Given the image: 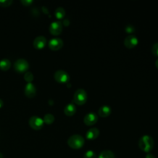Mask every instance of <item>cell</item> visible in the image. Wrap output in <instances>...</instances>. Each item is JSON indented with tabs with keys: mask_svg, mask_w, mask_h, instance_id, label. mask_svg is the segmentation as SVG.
Masks as SVG:
<instances>
[{
	"mask_svg": "<svg viewBox=\"0 0 158 158\" xmlns=\"http://www.w3.org/2000/svg\"><path fill=\"white\" fill-rule=\"evenodd\" d=\"M28 123L30 127L36 130L41 129L44 125L43 120L41 118L37 116H33L30 117Z\"/></svg>",
	"mask_w": 158,
	"mask_h": 158,
	"instance_id": "8992f818",
	"label": "cell"
},
{
	"mask_svg": "<svg viewBox=\"0 0 158 158\" xmlns=\"http://www.w3.org/2000/svg\"><path fill=\"white\" fill-rule=\"evenodd\" d=\"M25 94L29 98H33L36 94V88L32 83H28L25 87Z\"/></svg>",
	"mask_w": 158,
	"mask_h": 158,
	"instance_id": "7c38bea8",
	"label": "cell"
},
{
	"mask_svg": "<svg viewBox=\"0 0 158 158\" xmlns=\"http://www.w3.org/2000/svg\"><path fill=\"white\" fill-rule=\"evenodd\" d=\"M154 144L153 138L148 135L142 136L138 141L139 148L145 152H149L152 149Z\"/></svg>",
	"mask_w": 158,
	"mask_h": 158,
	"instance_id": "6da1fadb",
	"label": "cell"
},
{
	"mask_svg": "<svg viewBox=\"0 0 158 158\" xmlns=\"http://www.w3.org/2000/svg\"><path fill=\"white\" fill-rule=\"evenodd\" d=\"M125 31H127V33H133L135 31V28L133 27V26L132 25H127L125 28Z\"/></svg>",
	"mask_w": 158,
	"mask_h": 158,
	"instance_id": "cb8c5ba5",
	"label": "cell"
},
{
	"mask_svg": "<svg viewBox=\"0 0 158 158\" xmlns=\"http://www.w3.org/2000/svg\"><path fill=\"white\" fill-rule=\"evenodd\" d=\"M151 51L152 54L158 57V42L154 43L151 48Z\"/></svg>",
	"mask_w": 158,
	"mask_h": 158,
	"instance_id": "7402d4cb",
	"label": "cell"
},
{
	"mask_svg": "<svg viewBox=\"0 0 158 158\" xmlns=\"http://www.w3.org/2000/svg\"><path fill=\"white\" fill-rule=\"evenodd\" d=\"M50 33L55 36L59 35L62 31V24L59 21H55L52 22L49 27Z\"/></svg>",
	"mask_w": 158,
	"mask_h": 158,
	"instance_id": "ba28073f",
	"label": "cell"
},
{
	"mask_svg": "<svg viewBox=\"0 0 158 158\" xmlns=\"http://www.w3.org/2000/svg\"><path fill=\"white\" fill-rule=\"evenodd\" d=\"M0 158H3V155L2 153L0 152Z\"/></svg>",
	"mask_w": 158,
	"mask_h": 158,
	"instance_id": "f546056e",
	"label": "cell"
},
{
	"mask_svg": "<svg viewBox=\"0 0 158 158\" xmlns=\"http://www.w3.org/2000/svg\"><path fill=\"white\" fill-rule=\"evenodd\" d=\"M76 110H77L76 106L72 102H70L67 104L64 109V114L67 116H72L74 115L75 113L76 112Z\"/></svg>",
	"mask_w": 158,
	"mask_h": 158,
	"instance_id": "9a60e30c",
	"label": "cell"
},
{
	"mask_svg": "<svg viewBox=\"0 0 158 158\" xmlns=\"http://www.w3.org/2000/svg\"><path fill=\"white\" fill-rule=\"evenodd\" d=\"M98 158H115V155L110 150H104L99 154Z\"/></svg>",
	"mask_w": 158,
	"mask_h": 158,
	"instance_id": "e0dca14e",
	"label": "cell"
},
{
	"mask_svg": "<svg viewBox=\"0 0 158 158\" xmlns=\"http://www.w3.org/2000/svg\"><path fill=\"white\" fill-rule=\"evenodd\" d=\"M64 43L62 39L59 38H54L50 40L48 43L49 48L52 51H57L63 46Z\"/></svg>",
	"mask_w": 158,
	"mask_h": 158,
	"instance_id": "9c48e42d",
	"label": "cell"
},
{
	"mask_svg": "<svg viewBox=\"0 0 158 158\" xmlns=\"http://www.w3.org/2000/svg\"><path fill=\"white\" fill-rule=\"evenodd\" d=\"M12 0H5V1H0V6L2 7H7L10 6L12 4Z\"/></svg>",
	"mask_w": 158,
	"mask_h": 158,
	"instance_id": "603a6c76",
	"label": "cell"
},
{
	"mask_svg": "<svg viewBox=\"0 0 158 158\" xmlns=\"http://www.w3.org/2000/svg\"><path fill=\"white\" fill-rule=\"evenodd\" d=\"M46 39L45 37L43 36H37L35 38L33 44L35 49H41L46 46Z\"/></svg>",
	"mask_w": 158,
	"mask_h": 158,
	"instance_id": "8fae6325",
	"label": "cell"
},
{
	"mask_svg": "<svg viewBox=\"0 0 158 158\" xmlns=\"http://www.w3.org/2000/svg\"><path fill=\"white\" fill-rule=\"evenodd\" d=\"M24 79L28 83H31V81L33 79V75L31 72H28L24 75Z\"/></svg>",
	"mask_w": 158,
	"mask_h": 158,
	"instance_id": "44dd1931",
	"label": "cell"
},
{
	"mask_svg": "<svg viewBox=\"0 0 158 158\" xmlns=\"http://www.w3.org/2000/svg\"><path fill=\"white\" fill-rule=\"evenodd\" d=\"M98 121V115L95 112H90L87 113L83 118V122L85 125L90 126L95 124Z\"/></svg>",
	"mask_w": 158,
	"mask_h": 158,
	"instance_id": "30bf717a",
	"label": "cell"
},
{
	"mask_svg": "<svg viewBox=\"0 0 158 158\" xmlns=\"http://www.w3.org/2000/svg\"><path fill=\"white\" fill-rule=\"evenodd\" d=\"M3 106V101L1 100V99H0V108H1Z\"/></svg>",
	"mask_w": 158,
	"mask_h": 158,
	"instance_id": "f1b7e54d",
	"label": "cell"
},
{
	"mask_svg": "<svg viewBox=\"0 0 158 158\" xmlns=\"http://www.w3.org/2000/svg\"><path fill=\"white\" fill-rule=\"evenodd\" d=\"M63 23H64V25H68L69 24V20H68L67 19H65V20H64V22H63Z\"/></svg>",
	"mask_w": 158,
	"mask_h": 158,
	"instance_id": "4316f807",
	"label": "cell"
},
{
	"mask_svg": "<svg viewBox=\"0 0 158 158\" xmlns=\"http://www.w3.org/2000/svg\"><path fill=\"white\" fill-rule=\"evenodd\" d=\"M99 135V130L96 127L89 128L86 133V137L88 139H95Z\"/></svg>",
	"mask_w": 158,
	"mask_h": 158,
	"instance_id": "4fadbf2b",
	"label": "cell"
},
{
	"mask_svg": "<svg viewBox=\"0 0 158 158\" xmlns=\"http://www.w3.org/2000/svg\"><path fill=\"white\" fill-rule=\"evenodd\" d=\"M21 2L23 4V5L28 6L31 5V4L33 2V1L31 0H22L21 1Z\"/></svg>",
	"mask_w": 158,
	"mask_h": 158,
	"instance_id": "d4e9b609",
	"label": "cell"
},
{
	"mask_svg": "<svg viewBox=\"0 0 158 158\" xmlns=\"http://www.w3.org/2000/svg\"><path fill=\"white\" fill-rule=\"evenodd\" d=\"M10 67V62L7 59H3L0 60V69L6 71Z\"/></svg>",
	"mask_w": 158,
	"mask_h": 158,
	"instance_id": "2e32d148",
	"label": "cell"
},
{
	"mask_svg": "<svg viewBox=\"0 0 158 158\" xmlns=\"http://www.w3.org/2000/svg\"><path fill=\"white\" fill-rule=\"evenodd\" d=\"M54 14L57 19H62L65 15V11L63 7H59L55 10Z\"/></svg>",
	"mask_w": 158,
	"mask_h": 158,
	"instance_id": "ac0fdd59",
	"label": "cell"
},
{
	"mask_svg": "<svg viewBox=\"0 0 158 158\" xmlns=\"http://www.w3.org/2000/svg\"><path fill=\"white\" fill-rule=\"evenodd\" d=\"M123 43L126 48L128 49H131L138 44V39L133 35H128L125 37Z\"/></svg>",
	"mask_w": 158,
	"mask_h": 158,
	"instance_id": "52a82bcc",
	"label": "cell"
},
{
	"mask_svg": "<svg viewBox=\"0 0 158 158\" xmlns=\"http://www.w3.org/2000/svg\"><path fill=\"white\" fill-rule=\"evenodd\" d=\"M112 110L110 106L107 105H103L98 109V114L102 117H106L111 114Z\"/></svg>",
	"mask_w": 158,
	"mask_h": 158,
	"instance_id": "5bb4252c",
	"label": "cell"
},
{
	"mask_svg": "<svg viewBox=\"0 0 158 158\" xmlns=\"http://www.w3.org/2000/svg\"><path fill=\"white\" fill-rule=\"evenodd\" d=\"M73 101L78 105L85 104L87 101V93L86 91L83 88L77 89L73 94Z\"/></svg>",
	"mask_w": 158,
	"mask_h": 158,
	"instance_id": "3957f363",
	"label": "cell"
},
{
	"mask_svg": "<svg viewBox=\"0 0 158 158\" xmlns=\"http://www.w3.org/2000/svg\"><path fill=\"white\" fill-rule=\"evenodd\" d=\"M155 65H156V68L158 69V59H156V62H155Z\"/></svg>",
	"mask_w": 158,
	"mask_h": 158,
	"instance_id": "83f0119b",
	"label": "cell"
},
{
	"mask_svg": "<svg viewBox=\"0 0 158 158\" xmlns=\"http://www.w3.org/2000/svg\"><path fill=\"white\" fill-rule=\"evenodd\" d=\"M54 77L55 80L59 83H67L70 80V76L69 73L63 70H57L54 73Z\"/></svg>",
	"mask_w": 158,
	"mask_h": 158,
	"instance_id": "5b68a950",
	"label": "cell"
},
{
	"mask_svg": "<svg viewBox=\"0 0 158 158\" xmlns=\"http://www.w3.org/2000/svg\"><path fill=\"white\" fill-rule=\"evenodd\" d=\"M83 157L84 158H97V155L93 151L88 150L85 153Z\"/></svg>",
	"mask_w": 158,
	"mask_h": 158,
	"instance_id": "ffe728a7",
	"label": "cell"
},
{
	"mask_svg": "<svg viewBox=\"0 0 158 158\" xmlns=\"http://www.w3.org/2000/svg\"><path fill=\"white\" fill-rule=\"evenodd\" d=\"M15 70L18 73H23L26 72L29 68L28 62L24 59H17L14 65Z\"/></svg>",
	"mask_w": 158,
	"mask_h": 158,
	"instance_id": "277c9868",
	"label": "cell"
},
{
	"mask_svg": "<svg viewBox=\"0 0 158 158\" xmlns=\"http://www.w3.org/2000/svg\"><path fill=\"white\" fill-rule=\"evenodd\" d=\"M85 143V139L83 137L80 135H73L70 136L68 140L67 144L72 149H77L81 148Z\"/></svg>",
	"mask_w": 158,
	"mask_h": 158,
	"instance_id": "7a4b0ae2",
	"label": "cell"
},
{
	"mask_svg": "<svg viewBox=\"0 0 158 158\" xmlns=\"http://www.w3.org/2000/svg\"><path fill=\"white\" fill-rule=\"evenodd\" d=\"M43 121L45 123L49 125L53 123L54 121V117L52 114H46L44 115V118H43Z\"/></svg>",
	"mask_w": 158,
	"mask_h": 158,
	"instance_id": "d6986e66",
	"label": "cell"
},
{
	"mask_svg": "<svg viewBox=\"0 0 158 158\" xmlns=\"http://www.w3.org/2000/svg\"><path fill=\"white\" fill-rule=\"evenodd\" d=\"M145 158H156V157H155L152 154L148 153V154L146 156Z\"/></svg>",
	"mask_w": 158,
	"mask_h": 158,
	"instance_id": "484cf974",
	"label": "cell"
}]
</instances>
